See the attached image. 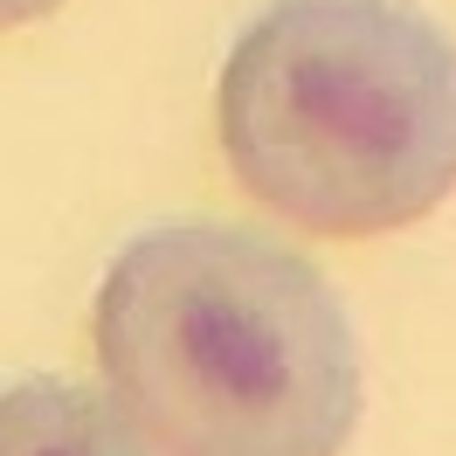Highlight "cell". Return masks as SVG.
I'll use <instances>...</instances> for the list:
<instances>
[{"label": "cell", "instance_id": "6da1fadb", "mask_svg": "<svg viewBox=\"0 0 456 456\" xmlns=\"http://www.w3.org/2000/svg\"><path fill=\"white\" fill-rule=\"evenodd\" d=\"M97 360L167 456H339L360 422V346L332 284L228 222H167L118 249Z\"/></svg>", "mask_w": 456, "mask_h": 456}, {"label": "cell", "instance_id": "7a4b0ae2", "mask_svg": "<svg viewBox=\"0 0 456 456\" xmlns=\"http://www.w3.org/2000/svg\"><path fill=\"white\" fill-rule=\"evenodd\" d=\"M235 180L318 235H387L456 187V42L408 0H277L222 62Z\"/></svg>", "mask_w": 456, "mask_h": 456}, {"label": "cell", "instance_id": "3957f363", "mask_svg": "<svg viewBox=\"0 0 456 456\" xmlns=\"http://www.w3.org/2000/svg\"><path fill=\"white\" fill-rule=\"evenodd\" d=\"M0 456H152L111 401L69 380H14L0 395Z\"/></svg>", "mask_w": 456, "mask_h": 456}, {"label": "cell", "instance_id": "277c9868", "mask_svg": "<svg viewBox=\"0 0 456 456\" xmlns=\"http://www.w3.org/2000/svg\"><path fill=\"white\" fill-rule=\"evenodd\" d=\"M62 0H0V28H28L42 14H56Z\"/></svg>", "mask_w": 456, "mask_h": 456}]
</instances>
